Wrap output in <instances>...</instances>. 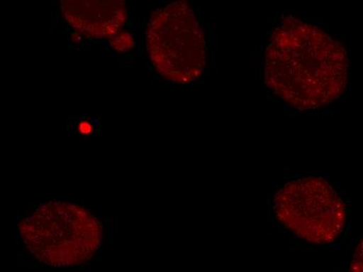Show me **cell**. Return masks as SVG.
Instances as JSON below:
<instances>
[{
	"label": "cell",
	"instance_id": "obj_1",
	"mask_svg": "<svg viewBox=\"0 0 363 272\" xmlns=\"http://www.w3.org/2000/svg\"><path fill=\"white\" fill-rule=\"evenodd\" d=\"M347 50L322 28L289 17L272 33L265 81L292 107L316 109L333 103L347 87Z\"/></svg>",
	"mask_w": 363,
	"mask_h": 272
},
{
	"label": "cell",
	"instance_id": "obj_2",
	"mask_svg": "<svg viewBox=\"0 0 363 272\" xmlns=\"http://www.w3.org/2000/svg\"><path fill=\"white\" fill-rule=\"evenodd\" d=\"M19 231L30 254L55 267L88 262L103 238L94 214L85 207L60 201L42 205L23 220Z\"/></svg>",
	"mask_w": 363,
	"mask_h": 272
},
{
	"label": "cell",
	"instance_id": "obj_3",
	"mask_svg": "<svg viewBox=\"0 0 363 272\" xmlns=\"http://www.w3.org/2000/svg\"><path fill=\"white\" fill-rule=\"evenodd\" d=\"M146 37L148 55L161 76L176 83L200 78L206 64V42L187 2H172L155 13Z\"/></svg>",
	"mask_w": 363,
	"mask_h": 272
},
{
	"label": "cell",
	"instance_id": "obj_4",
	"mask_svg": "<svg viewBox=\"0 0 363 272\" xmlns=\"http://www.w3.org/2000/svg\"><path fill=\"white\" fill-rule=\"evenodd\" d=\"M274 209L278 220L291 233L315 244L333 242L347 219L340 197L318 177L285 183L274 196Z\"/></svg>",
	"mask_w": 363,
	"mask_h": 272
},
{
	"label": "cell",
	"instance_id": "obj_5",
	"mask_svg": "<svg viewBox=\"0 0 363 272\" xmlns=\"http://www.w3.org/2000/svg\"><path fill=\"white\" fill-rule=\"evenodd\" d=\"M62 13L68 23L93 37H111L127 21V9L121 0H64Z\"/></svg>",
	"mask_w": 363,
	"mask_h": 272
},
{
	"label": "cell",
	"instance_id": "obj_6",
	"mask_svg": "<svg viewBox=\"0 0 363 272\" xmlns=\"http://www.w3.org/2000/svg\"><path fill=\"white\" fill-rule=\"evenodd\" d=\"M111 45L117 52H127V50L134 46V40H133V37L128 33L119 32L111 38Z\"/></svg>",
	"mask_w": 363,
	"mask_h": 272
},
{
	"label": "cell",
	"instance_id": "obj_7",
	"mask_svg": "<svg viewBox=\"0 0 363 272\" xmlns=\"http://www.w3.org/2000/svg\"><path fill=\"white\" fill-rule=\"evenodd\" d=\"M350 272H363V240L354 253Z\"/></svg>",
	"mask_w": 363,
	"mask_h": 272
},
{
	"label": "cell",
	"instance_id": "obj_8",
	"mask_svg": "<svg viewBox=\"0 0 363 272\" xmlns=\"http://www.w3.org/2000/svg\"><path fill=\"white\" fill-rule=\"evenodd\" d=\"M79 131L84 134H88L91 132V126L90 124L88 123H82L81 125L79 126Z\"/></svg>",
	"mask_w": 363,
	"mask_h": 272
}]
</instances>
